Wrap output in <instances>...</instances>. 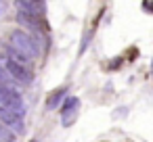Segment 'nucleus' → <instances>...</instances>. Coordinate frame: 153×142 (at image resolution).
<instances>
[{"instance_id":"nucleus-4","label":"nucleus","mask_w":153,"mask_h":142,"mask_svg":"<svg viewBox=\"0 0 153 142\" xmlns=\"http://www.w3.org/2000/svg\"><path fill=\"white\" fill-rule=\"evenodd\" d=\"M78 111H80V98L69 96V98L63 102V107H61V123H63L65 127H69V125L76 121Z\"/></svg>"},{"instance_id":"nucleus-6","label":"nucleus","mask_w":153,"mask_h":142,"mask_svg":"<svg viewBox=\"0 0 153 142\" xmlns=\"http://www.w3.org/2000/svg\"><path fill=\"white\" fill-rule=\"evenodd\" d=\"M17 7H19L21 13H25L30 17H36V19H40L46 11V4L38 2V0H21V2H17Z\"/></svg>"},{"instance_id":"nucleus-7","label":"nucleus","mask_w":153,"mask_h":142,"mask_svg":"<svg viewBox=\"0 0 153 142\" xmlns=\"http://www.w3.org/2000/svg\"><path fill=\"white\" fill-rule=\"evenodd\" d=\"M17 19H19L21 23H25L27 27H32L34 32H40V29H42V25L38 23V19H36V17H30V15H25V13H21V11H19V17H17Z\"/></svg>"},{"instance_id":"nucleus-3","label":"nucleus","mask_w":153,"mask_h":142,"mask_svg":"<svg viewBox=\"0 0 153 142\" xmlns=\"http://www.w3.org/2000/svg\"><path fill=\"white\" fill-rule=\"evenodd\" d=\"M4 69H7V73L11 75L13 82H19V84H23V86H27V84L32 82V71L27 69V65H23V63H19V61L7 59Z\"/></svg>"},{"instance_id":"nucleus-10","label":"nucleus","mask_w":153,"mask_h":142,"mask_svg":"<svg viewBox=\"0 0 153 142\" xmlns=\"http://www.w3.org/2000/svg\"><path fill=\"white\" fill-rule=\"evenodd\" d=\"M32 142H38V140H32Z\"/></svg>"},{"instance_id":"nucleus-5","label":"nucleus","mask_w":153,"mask_h":142,"mask_svg":"<svg viewBox=\"0 0 153 142\" xmlns=\"http://www.w3.org/2000/svg\"><path fill=\"white\" fill-rule=\"evenodd\" d=\"M0 123H4L9 129L23 132V115H19L15 111H9V109H2V107H0Z\"/></svg>"},{"instance_id":"nucleus-2","label":"nucleus","mask_w":153,"mask_h":142,"mask_svg":"<svg viewBox=\"0 0 153 142\" xmlns=\"http://www.w3.org/2000/svg\"><path fill=\"white\" fill-rule=\"evenodd\" d=\"M0 107L2 109H9V111H15L19 115H23V100L19 96L17 90H13L11 86H2L0 84Z\"/></svg>"},{"instance_id":"nucleus-1","label":"nucleus","mask_w":153,"mask_h":142,"mask_svg":"<svg viewBox=\"0 0 153 142\" xmlns=\"http://www.w3.org/2000/svg\"><path fill=\"white\" fill-rule=\"evenodd\" d=\"M9 42H11V48H13L15 52H19L21 57H25L27 61H32V59H36V57L40 54V46H38V42H36L27 32H23V29H15V32H11Z\"/></svg>"},{"instance_id":"nucleus-9","label":"nucleus","mask_w":153,"mask_h":142,"mask_svg":"<svg viewBox=\"0 0 153 142\" xmlns=\"http://www.w3.org/2000/svg\"><path fill=\"white\" fill-rule=\"evenodd\" d=\"M143 7H145V9H149V11H153V4H151V2H145Z\"/></svg>"},{"instance_id":"nucleus-8","label":"nucleus","mask_w":153,"mask_h":142,"mask_svg":"<svg viewBox=\"0 0 153 142\" xmlns=\"http://www.w3.org/2000/svg\"><path fill=\"white\" fill-rule=\"evenodd\" d=\"M65 92H67V88H59V90H57V92H55V94L51 96V100L46 102V107H48V109H55V107H57V104H59V102L63 100Z\"/></svg>"}]
</instances>
